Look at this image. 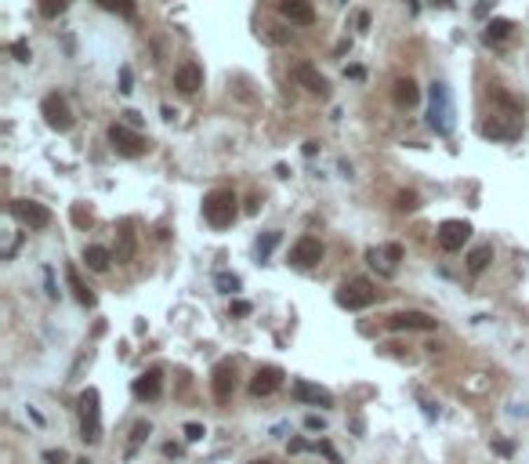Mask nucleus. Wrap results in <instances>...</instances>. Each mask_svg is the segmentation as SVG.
<instances>
[{"label": "nucleus", "instance_id": "obj_41", "mask_svg": "<svg viewBox=\"0 0 529 464\" xmlns=\"http://www.w3.org/2000/svg\"><path fill=\"white\" fill-rule=\"evenodd\" d=\"M348 76L352 80H363V66H348Z\"/></svg>", "mask_w": 529, "mask_h": 464}, {"label": "nucleus", "instance_id": "obj_14", "mask_svg": "<svg viewBox=\"0 0 529 464\" xmlns=\"http://www.w3.org/2000/svg\"><path fill=\"white\" fill-rule=\"evenodd\" d=\"M210 388H214V399H228L232 388H236V363L221 360V363L214 367V381H210Z\"/></svg>", "mask_w": 529, "mask_h": 464}, {"label": "nucleus", "instance_id": "obj_23", "mask_svg": "<svg viewBox=\"0 0 529 464\" xmlns=\"http://www.w3.org/2000/svg\"><path fill=\"white\" fill-rule=\"evenodd\" d=\"M490 258H493V247H490V243H482V247H475L472 254H468V268L479 276V272H482L486 265H490Z\"/></svg>", "mask_w": 529, "mask_h": 464}, {"label": "nucleus", "instance_id": "obj_17", "mask_svg": "<svg viewBox=\"0 0 529 464\" xmlns=\"http://www.w3.org/2000/svg\"><path fill=\"white\" fill-rule=\"evenodd\" d=\"M392 98H395V105L399 109H413V105L420 102V88L410 80V76H403V80H395V91H392Z\"/></svg>", "mask_w": 529, "mask_h": 464}, {"label": "nucleus", "instance_id": "obj_39", "mask_svg": "<svg viewBox=\"0 0 529 464\" xmlns=\"http://www.w3.org/2000/svg\"><path fill=\"white\" fill-rule=\"evenodd\" d=\"M305 428H312V432H315V428H323V421L312 414V417H305Z\"/></svg>", "mask_w": 529, "mask_h": 464}, {"label": "nucleus", "instance_id": "obj_4", "mask_svg": "<svg viewBox=\"0 0 529 464\" xmlns=\"http://www.w3.org/2000/svg\"><path fill=\"white\" fill-rule=\"evenodd\" d=\"M80 432L88 442L102 439V414H98V388H88L80 395Z\"/></svg>", "mask_w": 529, "mask_h": 464}, {"label": "nucleus", "instance_id": "obj_26", "mask_svg": "<svg viewBox=\"0 0 529 464\" xmlns=\"http://www.w3.org/2000/svg\"><path fill=\"white\" fill-rule=\"evenodd\" d=\"M511 29H515V26L507 22V18H493V22L486 26V40H490V44H493V40H504V36L511 33Z\"/></svg>", "mask_w": 529, "mask_h": 464}, {"label": "nucleus", "instance_id": "obj_34", "mask_svg": "<svg viewBox=\"0 0 529 464\" xmlns=\"http://www.w3.org/2000/svg\"><path fill=\"white\" fill-rule=\"evenodd\" d=\"M385 258H388V265L399 261V258H403V247H399V243H388V247H385Z\"/></svg>", "mask_w": 529, "mask_h": 464}, {"label": "nucleus", "instance_id": "obj_35", "mask_svg": "<svg viewBox=\"0 0 529 464\" xmlns=\"http://www.w3.org/2000/svg\"><path fill=\"white\" fill-rule=\"evenodd\" d=\"M493 450H497L500 457H511V453H515V446H511V442H504V439H497V442H493Z\"/></svg>", "mask_w": 529, "mask_h": 464}, {"label": "nucleus", "instance_id": "obj_31", "mask_svg": "<svg viewBox=\"0 0 529 464\" xmlns=\"http://www.w3.org/2000/svg\"><path fill=\"white\" fill-rule=\"evenodd\" d=\"M417 207H420L417 193H399V210H417Z\"/></svg>", "mask_w": 529, "mask_h": 464}, {"label": "nucleus", "instance_id": "obj_16", "mask_svg": "<svg viewBox=\"0 0 529 464\" xmlns=\"http://www.w3.org/2000/svg\"><path fill=\"white\" fill-rule=\"evenodd\" d=\"M294 399L312 403V407H334V395L320 385H312V381H294Z\"/></svg>", "mask_w": 529, "mask_h": 464}, {"label": "nucleus", "instance_id": "obj_12", "mask_svg": "<svg viewBox=\"0 0 529 464\" xmlns=\"http://www.w3.org/2000/svg\"><path fill=\"white\" fill-rule=\"evenodd\" d=\"M280 385H283L280 367H258V374L250 377V395H272Z\"/></svg>", "mask_w": 529, "mask_h": 464}, {"label": "nucleus", "instance_id": "obj_11", "mask_svg": "<svg viewBox=\"0 0 529 464\" xmlns=\"http://www.w3.org/2000/svg\"><path fill=\"white\" fill-rule=\"evenodd\" d=\"M280 15L290 26H312L315 22V8L312 0H280Z\"/></svg>", "mask_w": 529, "mask_h": 464}, {"label": "nucleus", "instance_id": "obj_40", "mask_svg": "<svg viewBox=\"0 0 529 464\" xmlns=\"http://www.w3.org/2000/svg\"><path fill=\"white\" fill-rule=\"evenodd\" d=\"M232 312H236V315H247L250 305H247V301H232Z\"/></svg>", "mask_w": 529, "mask_h": 464}, {"label": "nucleus", "instance_id": "obj_28", "mask_svg": "<svg viewBox=\"0 0 529 464\" xmlns=\"http://www.w3.org/2000/svg\"><path fill=\"white\" fill-rule=\"evenodd\" d=\"M218 287H221V294H236L240 290V280L236 276H228V272H218V280H214Z\"/></svg>", "mask_w": 529, "mask_h": 464}, {"label": "nucleus", "instance_id": "obj_18", "mask_svg": "<svg viewBox=\"0 0 529 464\" xmlns=\"http://www.w3.org/2000/svg\"><path fill=\"white\" fill-rule=\"evenodd\" d=\"M160 392H163L160 370H145L138 381H135V395H138V399H160Z\"/></svg>", "mask_w": 529, "mask_h": 464}, {"label": "nucleus", "instance_id": "obj_33", "mask_svg": "<svg viewBox=\"0 0 529 464\" xmlns=\"http://www.w3.org/2000/svg\"><path fill=\"white\" fill-rule=\"evenodd\" d=\"M120 91H123V95L135 91V76H131V69H127V66L120 69Z\"/></svg>", "mask_w": 529, "mask_h": 464}, {"label": "nucleus", "instance_id": "obj_30", "mask_svg": "<svg viewBox=\"0 0 529 464\" xmlns=\"http://www.w3.org/2000/svg\"><path fill=\"white\" fill-rule=\"evenodd\" d=\"M11 55H15V62H29V58H33L26 40H15V44H11Z\"/></svg>", "mask_w": 529, "mask_h": 464}, {"label": "nucleus", "instance_id": "obj_22", "mask_svg": "<svg viewBox=\"0 0 529 464\" xmlns=\"http://www.w3.org/2000/svg\"><path fill=\"white\" fill-rule=\"evenodd\" d=\"M135 258V232H131V221L120 225V250H116V261H131Z\"/></svg>", "mask_w": 529, "mask_h": 464}, {"label": "nucleus", "instance_id": "obj_43", "mask_svg": "<svg viewBox=\"0 0 529 464\" xmlns=\"http://www.w3.org/2000/svg\"><path fill=\"white\" fill-rule=\"evenodd\" d=\"M250 464H268V460H250Z\"/></svg>", "mask_w": 529, "mask_h": 464}, {"label": "nucleus", "instance_id": "obj_7", "mask_svg": "<svg viewBox=\"0 0 529 464\" xmlns=\"http://www.w3.org/2000/svg\"><path fill=\"white\" fill-rule=\"evenodd\" d=\"M40 113H44L48 128H55V131H69L73 128V109H69V102L62 95H48L44 102H40Z\"/></svg>", "mask_w": 529, "mask_h": 464}, {"label": "nucleus", "instance_id": "obj_19", "mask_svg": "<svg viewBox=\"0 0 529 464\" xmlns=\"http://www.w3.org/2000/svg\"><path fill=\"white\" fill-rule=\"evenodd\" d=\"M66 280H69V290L76 294V301L83 305V308H95V294H91V287L80 280V272H76V265H66Z\"/></svg>", "mask_w": 529, "mask_h": 464}, {"label": "nucleus", "instance_id": "obj_25", "mask_svg": "<svg viewBox=\"0 0 529 464\" xmlns=\"http://www.w3.org/2000/svg\"><path fill=\"white\" fill-rule=\"evenodd\" d=\"M490 98H493L497 105H504L507 113H515V116L522 113V102H518V98H511V95H507L504 88H490Z\"/></svg>", "mask_w": 529, "mask_h": 464}, {"label": "nucleus", "instance_id": "obj_1", "mask_svg": "<svg viewBox=\"0 0 529 464\" xmlns=\"http://www.w3.org/2000/svg\"><path fill=\"white\" fill-rule=\"evenodd\" d=\"M203 218L214 228H228L236 221V193H232V189H214V193L203 200Z\"/></svg>", "mask_w": 529, "mask_h": 464}, {"label": "nucleus", "instance_id": "obj_37", "mask_svg": "<svg viewBox=\"0 0 529 464\" xmlns=\"http://www.w3.org/2000/svg\"><path fill=\"white\" fill-rule=\"evenodd\" d=\"M73 221H76V225H83V221H91V210H88V214H83V207H73Z\"/></svg>", "mask_w": 529, "mask_h": 464}, {"label": "nucleus", "instance_id": "obj_3", "mask_svg": "<svg viewBox=\"0 0 529 464\" xmlns=\"http://www.w3.org/2000/svg\"><path fill=\"white\" fill-rule=\"evenodd\" d=\"M377 301V290L366 276H355L348 283H341V290H337V305L348 308V312H359V308H370Z\"/></svg>", "mask_w": 529, "mask_h": 464}, {"label": "nucleus", "instance_id": "obj_21", "mask_svg": "<svg viewBox=\"0 0 529 464\" xmlns=\"http://www.w3.org/2000/svg\"><path fill=\"white\" fill-rule=\"evenodd\" d=\"M482 135L486 138H500V142H515L522 135V128H518V123H497V120H490V123H482Z\"/></svg>", "mask_w": 529, "mask_h": 464}, {"label": "nucleus", "instance_id": "obj_38", "mask_svg": "<svg viewBox=\"0 0 529 464\" xmlns=\"http://www.w3.org/2000/svg\"><path fill=\"white\" fill-rule=\"evenodd\" d=\"M320 450H323V453H327V457H330L334 464H341V457H337V450L330 446V442H320Z\"/></svg>", "mask_w": 529, "mask_h": 464}, {"label": "nucleus", "instance_id": "obj_6", "mask_svg": "<svg viewBox=\"0 0 529 464\" xmlns=\"http://www.w3.org/2000/svg\"><path fill=\"white\" fill-rule=\"evenodd\" d=\"M11 218L26 228H48L51 225V210L44 203H33V200H11Z\"/></svg>", "mask_w": 529, "mask_h": 464}, {"label": "nucleus", "instance_id": "obj_36", "mask_svg": "<svg viewBox=\"0 0 529 464\" xmlns=\"http://www.w3.org/2000/svg\"><path fill=\"white\" fill-rule=\"evenodd\" d=\"M44 460H48V464H66V453H62V450H48Z\"/></svg>", "mask_w": 529, "mask_h": 464}, {"label": "nucleus", "instance_id": "obj_2", "mask_svg": "<svg viewBox=\"0 0 529 464\" xmlns=\"http://www.w3.org/2000/svg\"><path fill=\"white\" fill-rule=\"evenodd\" d=\"M428 123H432V131H439V135H450V131H453V98H450V88H446L442 80L432 83Z\"/></svg>", "mask_w": 529, "mask_h": 464}, {"label": "nucleus", "instance_id": "obj_13", "mask_svg": "<svg viewBox=\"0 0 529 464\" xmlns=\"http://www.w3.org/2000/svg\"><path fill=\"white\" fill-rule=\"evenodd\" d=\"M439 323L428 312H395L388 320V330H435Z\"/></svg>", "mask_w": 529, "mask_h": 464}, {"label": "nucleus", "instance_id": "obj_42", "mask_svg": "<svg viewBox=\"0 0 529 464\" xmlns=\"http://www.w3.org/2000/svg\"><path fill=\"white\" fill-rule=\"evenodd\" d=\"M435 4H439V8H453V0H435Z\"/></svg>", "mask_w": 529, "mask_h": 464}, {"label": "nucleus", "instance_id": "obj_9", "mask_svg": "<svg viewBox=\"0 0 529 464\" xmlns=\"http://www.w3.org/2000/svg\"><path fill=\"white\" fill-rule=\"evenodd\" d=\"M294 80H298L301 88H308L312 95H320V98L330 95V80H327L320 69H315L312 62H298V66H294Z\"/></svg>", "mask_w": 529, "mask_h": 464}, {"label": "nucleus", "instance_id": "obj_24", "mask_svg": "<svg viewBox=\"0 0 529 464\" xmlns=\"http://www.w3.org/2000/svg\"><path fill=\"white\" fill-rule=\"evenodd\" d=\"M98 8L113 11V15H123V18H135V11H138L135 0H98Z\"/></svg>", "mask_w": 529, "mask_h": 464}, {"label": "nucleus", "instance_id": "obj_29", "mask_svg": "<svg viewBox=\"0 0 529 464\" xmlns=\"http://www.w3.org/2000/svg\"><path fill=\"white\" fill-rule=\"evenodd\" d=\"M276 243H280V232H268L265 240H258V254H261V258H268V250L276 247Z\"/></svg>", "mask_w": 529, "mask_h": 464}, {"label": "nucleus", "instance_id": "obj_5", "mask_svg": "<svg viewBox=\"0 0 529 464\" xmlns=\"http://www.w3.org/2000/svg\"><path fill=\"white\" fill-rule=\"evenodd\" d=\"M109 142H113V149L120 156H142V153H149V138H142L138 131H131L127 123H113L109 128Z\"/></svg>", "mask_w": 529, "mask_h": 464}, {"label": "nucleus", "instance_id": "obj_27", "mask_svg": "<svg viewBox=\"0 0 529 464\" xmlns=\"http://www.w3.org/2000/svg\"><path fill=\"white\" fill-rule=\"evenodd\" d=\"M69 4H73V0H40V15H44V18H58Z\"/></svg>", "mask_w": 529, "mask_h": 464}, {"label": "nucleus", "instance_id": "obj_32", "mask_svg": "<svg viewBox=\"0 0 529 464\" xmlns=\"http://www.w3.org/2000/svg\"><path fill=\"white\" fill-rule=\"evenodd\" d=\"M207 432H203V425H196V421H188V425H185V439L188 442H200Z\"/></svg>", "mask_w": 529, "mask_h": 464}, {"label": "nucleus", "instance_id": "obj_20", "mask_svg": "<svg viewBox=\"0 0 529 464\" xmlns=\"http://www.w3.org/2000/svg\"><path fill=\"white\" fill-rule=\"evenodd\" d=\"M83 261H88V268H95V272H109L113 254L102 243H91V247H83Z\"/></svg>", "mask_w": 529, "mask_h": 464}, {"label": "nucleus", "instance_id": "obj_8", "mask_svg": "<svg viewBox=\"0 0 529 464\" xmlns=\"http://www.w3.org/2000/svg\"><path fill=\"white\" fill-rule=\"evenodd\" d=\"M468 240H472V225L464 221V218H450V221L439 225V247L450 250V254H453V250H460Z\"/></svg>", "mask_w": 529, "mask_h": 464}, {"label": "nucleus", "instance_id": "obj_10", "mask_svg": "<svg viewBox=\"0 0 529 464\" xmlns=\"http://www.w3.org/2000/svg\"><path fill=\"white\" fill-rule=\"evenodd\" d=\"M290 261L298 265V268L320 265V261H323V243L315 240V236H301L298 243H294V250H290Z\"/></svg>", "mask_w": 529, "mask_h": 464}, {"label": "nucleus", "instance_id": "obj_15", "mask_svg": "<svg viewBox=\"0 0 529 464\" xmlns=\"http://www.w3.org/2000/svg\"><path fill=\"white\" fill-rule=\"evenodd\" d=\"M174 88H178L181 95H196V91L203 88V69L196 66V62H185V66H178V73H174Z\"/></svg>", "mask_w": 529, "mask_h": 464}]
</instances>
